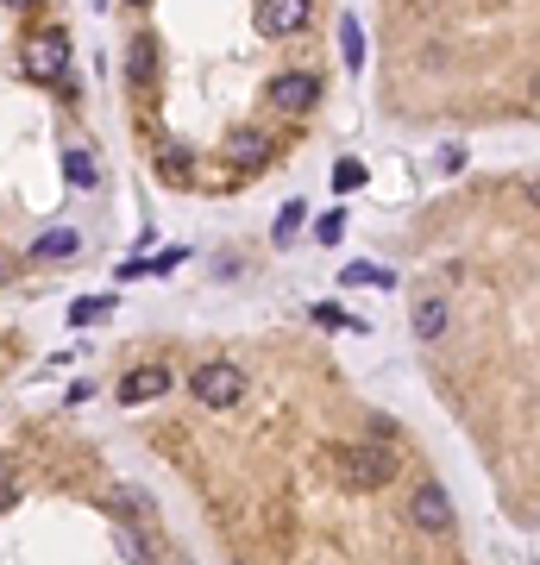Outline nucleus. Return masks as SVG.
I'll return each instance as SVG.
<instances>
[{
    "instance_id": "1",
    "label": "nucleus",
    "mask_w": 540,
    "mask_h": 565,
    "mask_svg": "<svg viewBox=\"0 0 540 565\" xmlns=\"http://www.w3.org/2000/svg\"><path fill=\"white\" fill-rule=\"evenodd\" d=\"M396 446H384V440H352V446H339L334 453V471L346 490H384L389 478H396Z\"/></svg>"
},
{
    "instance_id": "2",
    "label": "nucleus",
    "mask_w": 540,
    "mask_h": 565,
    "mask_svg": "<svg viewBox=\"0 0 540 565\" xmlns=\"http://www.w3.org/2000/svg\"><path fill=\"white\" fill-rule=\"evenodd\" d=\"M189 389H195V402H202V409H232V402L245 396V371L227 364V359H207V364H195Z\"/></svg>"
},
{
    "instance_id": "3",
    "label": "nucleus",
    "mask_w": 540,
    "mask_h": 565,
    "mask_svg": "<svg viewBox=\"0 0 540 565\" xmlns=\"http://www.w3.org/2000/svg\"><path fill=\"white\" fill-rule=\"evenodd\" d=\"M63 70H70V32H63V26L38 32V38H32V51H26V76L32 82H63Z\"/></svg>"
},
{
    "instance_id": "4",
    "label": "nucleus",
    "mask_w": 540,
    "mask_h": 565,
    "mask_svg": "<svg viewBox=\"0 0 540 565\" xmlns=\"http://www.w3.org/2000/svg\"><path fill=\"white\" fill-rule=\"evenodd\" d=\"M271 107H284V113H309V107H321V76H309V70L271 76Z\"/></svg>"
},
{
    "instance_id": "5",
    "label": "nucleus",
    "mask_w": 540,
    "mask_h": 565,
    "mask_svg": "<svg viewBox=\"0 0 540 565\" xmlns=\"http://www.w3.org/2000/svg\"><path fill=\"white\" fill-rule=\"evenodd\" d=\"M170 396V364H132L120 377V409H139V402H157Z\"/></svg>"
},
{
    "instance_id": "6",
    "label": "nucleus",
    "mask_w": 540,
    "mask_h": 565,
    "mask_svg": "<svg viewBox=\"0 0 540 565\" xmlns=\"http://www.w3.org/2000/svg\"><path fill=\"white\" fill-rule=\"evenodd\" d=\"M409 521L421 528V534H446V528H453V496H446L440 484H421L409 496Z\"/></svg>"
},
{
    "instance_id": "7",
    "label": "nucleus",
    "mask_w": 540,
    "mask_h": 565,
    "mask_svg": "<svg viewBox=\"0 0 540 565\" xmlns=\"http://www.w3.org/2000/svg\"><path fill=\"white\" fill-rule=\"evenodd\" d=\"M314 20L309 0H271V7H257V32L264 38H289V32H302Z\"/></svg>"
},
{
    "instance_id": "8",
    "label": "nucleus",
    "mask_w": 540,
    "mask_h": 565,
    "mask_svg": "<svg viewBox=\"0 0 540 565\" xmlns=\"http://www.w3.org/2000/svg\"><path fill=\"white\" fill-rule=\"evenodd\" d=\"M63 177H70V189H101L95 152H88V145H70V152H63Z\"/></svg>"
},
{
    "instance_id": "9",
    "label": "nucleus",
    "mask_w": 540,
    "mask_h": 565,
    "mask_svg": "<svg viewBox=\"0 0 540 565\" xmlns=\"http://www.w3.org/2000/svg\"><path fill=\"white\" fill-rule=\"evenodd\" d=\"M76 252H82V232L76 227H57V232H38V239H32V257H45V264L76 257Z\"/></svg>"
},
{
    "instance_id": "10",
    "label": "nucleus",
    "mask_w": 540,
    "mask_h": 565,
    "mask_svg": "<svg viewBox=\"0 0 540 565\" xmlns=\"http://www.w3.org/2000/svg\"><path fill=\"white\" fill-rule=\"evenodd\" d=\"M227 157L232 164H264V157H271V139L257 127H239V132H227Z\"/></svg>"
},
{
    "instance_id": "11",
    "label": "nucleus",
    "mask_w": 540,
    "mask_h": 565,
    "mask_svg": "<svg viewBox=\"0 0 540 565\" xmlns=\"http://www.w3.org/2000/svg\"><path fill=\"white\" fill-rule=\"evenodd\" d=\"M127 76H132V88H152V76H157V45H152V38H132Z\"/></svg>"
},
{
    "instance_id": "12",
    "label": "nucleus",
    "mask_w": 540,
    "mask_h": 565,
    "mask_svg": "<svg viewBox=\"0 0 540 565\" xmlns=\"http://www.w3.org/2000/svg\"><path fill=\"white\" fill-rule=\"evenodd\" d=\"M409 327H415V339H421V346H428V339H440V334H446V302H440V296H428V302L409 314Z\"/></svg>"
},
{
    "instance_id": "13",
    "label": "nucleus",
    "mask_w": 540,
    "mask_h": 565,
    "mask_svg": "<svg viewBox=\"0 0 540 565\" xmlns=\"http://www.w3.org/2000/svg\"><path fill=\"white\" fill-rule=\"evenodd\" d=\"M339 51H346V63H352V70H364V32H359V20H352V13L339 20Z\"/></svg>"
},
{
    "instance_id": "14",
    "label": "nucleus",
    "mask_w": 540,
    "mask_h": 565,
    "mask_svg": "<svg viewBox=\"0 0 540 565\" xmlns=\"http://www.w3.org/2000/svg\"><path fill=\"white\" fill-rule=\"evenodd\" d=\"M107 309H113V296H82V302H70V327H88V321H101Z\"/></svg>"
},
{
    "instance_id": "15",
    "label": "nucleus",
    "mask_w": 540,
    "mask_h": 565,
    "mask_svg": "<svg viewBox=\"0 0 540 565\" xmlns=\"http://www.w3.org/2000/svg\"><path fill=\"white\" fill-rule=\"evenodd\" d=\"M364 177H371V170H364L359 157H346V164H334V189H339V195H352V189H364Z\"/></svg>"
},
{
    "instance_id": "16",
    "label": "nucleus",
    "mask_w": 540,
    "mask_h": 565,
    "mask_svg": "<svg viewBox=\"0 0 540 565\" xmlns=\"http://www.w3.org/2000/svg\"><path fill=\"white\" fill-rule=\"evenodd\" d=\"M157 177L182 182V177H189V152H182V145H164V157H157Z\"/></svg>"
},
{
    "instance_id": "17",
    "label": "nucleus",
    "mask_w": 540,
    "mask_h": 565,
    "mask_svg": "<svg viewBox=\"0 0 540 565\" xmlns=\"http://www.w3.org/2000/svg\"><path fill=\"white\" fill-rule=\"evenodd\" d=\"M314 321H321V327H339V334H359V321H352V314H339V302H321V309H309Z\"/></svg>"
},
{
    "instance_id": "18",
    "label": "nucleus",
    "mask_w": 540,
    "mask_h": 565,
    "mask_svg": "<svg viewBox=\"0 0 540 565\" xmlns=\"http://www.w3.org/2000/svg\"><path fill=\"white\" fill-rule=\"evenodd\" d=\"M302 220H309V202H289L284 214H277V245H284V239H296V227H302Z\"/></svg>"
},
{
    "instance_id": "19",
    "label": "nucleus",
    "mask_w": 540,
    "mask_h": 565,
    "mask_svg": "<svg viewBox=\"0 0 540 565\" xmlns=\"http://www.w3.org/2000/svg\"><path fill=\"white\" fill-rule=\"evenodd\" d=\"M339 277H346V282H377V289H389V282H396L389 271H377V264H346Z\"/></svg>"
},
{
    "instance_id": "20",
    "label": "nucleus",
    "mask_w": 540,
    "mask_h": 565,
    "mask_svg": "<svg viewBox=\"0 0 540 565\" xmlns=\"http://www.w3.org/2000/svg\"><path fill=\"white\" fill-rule=\"evenodd\" d=\"M339 232H346V214H339V207H334V214H321V227H314V239H321V245H334Z\"/></svg>"
},
{
    "instance_id": "21",
    "label": "nucleus",
    "mask_w": 540,
    "mask_h": 565,
    "mask_svg": "<svg viewBox=\"0 0 540 565\" xmlns=\"http://www.w3.org/2000/svg\"><path fill=\"white\" fill-rule=\"evenodd\" d=\"M7 509H20V478L0 465V515H7Z\"/></svg>"
},
{
    "instance_id": "22",
    "label": "nucleus",
    "mask_w": 540,
    "mask_h": 565,
    "mask_svg": "<svg viewBox=\"0 0 540 565\" xmlns=\"http://www.w3.org/2000/svg\"><path fill=\"white\" fill-rule=\"evenodd\" d=\"M521 202H528V207L540 214V177H528V189H521Z\"/></svg>"
},
{
    "instance_id": "23",
    "label": "nucleus",
    "mask_w": 540,
    "mask_h": 565,
    "mask_svg": "<svg viewBox=\"0 0 540 565\" xmlns=\"http://www.w3.org/2000/svg\"><path fill=\"white\" fill-rule=\"evenodd\" d=\"M528 107H535V113H540V70H535V76H528Z\"/></svg>"
}]
</instances>
